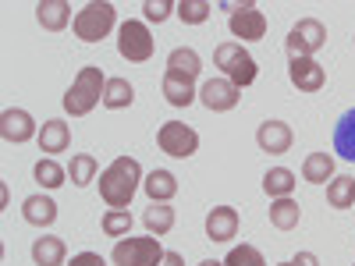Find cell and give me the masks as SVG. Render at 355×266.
<instances>
[{
  "mask_svg": "<svg viewBox=\"0 0 355 266\" xmlns=\"http://www.w3.org/2000/svg\"><path fill=\"white\" fill-rule=\"evenodd\" d=\"M142 181H146L142 163L135 157H117L107 170H100V199L110 210H128Z\"/></svg>",
  "mask_w": 355,
  "mask_h": 266,
  "instance_id": "cell-1",
  "label": "cell"
},
{
  "mask_svg": "<svg viewBox=\"0 0 355 266\" xmlns=\"http://www.w3.org/2000/svg\"><path fill=\"white\" fill-rule=\"evenodd\" d=\"M103 89H107L103 71L96 64H85V68H78V75L68 85V93H64L61 103H64V110L71 117H85V114L96 110V103H103Z\"/></svg>",
  "mask_w": 355,
  "mask_h": 266,
  "instance_id": "cell-2",
  "label": "cell"
},
{
  "mask_svg": "<svg viewBox=\"0 0 355 266\" xmlns=\"http://www.w3.org/2000/svg\"><path fill=\"white\" fill-rule=\"evenodd\" d=\"M214 64L224 71V78H227L231 85H239V89H249V85L256 82V75H259L256 57H252L242 43H220V46L214 50Z\"/></svg>",
  "mask_w": 355,
  "mask_h": 266,
  "instance_id": "cell-3",
  "label": "cell"
},
{
  "mask_svg": "<svg viewBox=\"0 0 355 266\" xmlns=\"http://www.w3.org/2000/svg\"><path fill=\"white\" fill-rule=\"evenodd\" d=\"M114 25H117V8L107 4V0H93V4H85V8L75 15V21H71L75 36H78L82 43H100V39H107V36L114 33Z\"/></svg>",
  "mask_w": 355,
  "mask_h": 266,
  "instance_id": "cell-4",
  "label": "cell"
},
{
  "mask_svg": "<svg viewBox=\"0 0 355 266\" xmlns=\"http://www.w3.org/2000/svg\"><path fill=\"white\" fill-rule=\"evenodd\" d=\"M167 256V249L160 245V238L146 234V238H117L114 252H110V263L114 266H160Z\"/></svg>",
  "mask_w": 355,
  "mask_h": 266,
  "instance_id": "cell-5",
  "label": "cell"
},
{
  "mask_svg": "<svg viewBox=\"0 0 355 266\" xmlns=\"http://www.w3.org/2000/svg\"><path fill=\"white\" fill-rule=\"evenodd\" d=\"M117 53L125 57L128 64H146L153 57V33L146 21H121L117 25Z\"/></svg>",
  "mask_w": 355,
  "mask_h": 266,
  "instance_id": "cell-6",
  "label": "cell"
},
{
  "mask_svg": "<svg viewBox=\"0 0 355 266\" xmlns=\"http://www.w3.org/2000/svg\"><path fill=\"white\" fill-rule=\"evenodd\" d=\"M327 43V28H323L320 18H299L291 25V33L284 39V50H288V61L295 57H316V50Z\"/></svg>",
  "mask_w": 355,
  "mask_h": 266,
  "instance_id": "cell-7",
  "label": "cell"
},
{
  "mask_svg": "<svg viewBox=\"0 0 355 266\" xmlns=\"http://www.w3.org/2000/svg\"><path fill=\"white\" fill-rule=\"evenodd\" d=\"M157 145H160V153H167L174 160H189L199 150V132L185 121H164L157 132Z\"/></svg>",
  "mask_w": 355,
  "mask_h": 266,
  "instance_id": "cell-8",
  "label": "cell"
},
{
  "mask_svg": "<svg viewBox=\"0 0 355 266\" xmlns=\"http://www.w3.org/2000/svg\"><path fill=\"white\" fill-rule=\"evenodd\" d=\"M224 11H231L227 28H231L234 39H242V46L245 43H259L266 36V15L256 4H224Z\"/></svg>",
  "mask_w": 355,
  "mask_h": 266,
  "instance_id": "cell-9",
  "label": "cell"
},
{
  "mask_svg": "<svg viewBox=\"0 0 355 266\" xmlns=\"http://www.w3.org/2000/svg\"><path fill=\"white\" fill-rule=\"evenodd\" d=\"M242 100V89L231 85L227 78H206L202 89H199V103L214 114H224V110H234Z\"/></svg>",
  "mask_w": 355,
  "mask_h": 266,
  "instance_id": "cell-10",
  "label": "cell"
},
{
  "mask_svg": "<svg viewBox=\"0 0 355 266\" xmlns=\"http://www.w3.org/2000/svg\"><path fill=\"white\" fill-rule=\"evenodd\" d=\"M288 82L299 93H320L327 85V71L316 57H295V61H288Z\"/></svg>",
  "mask_w": 355,
  "mask_h": 266,
  "instance_id": "cell-11",
  "label": "cell"
},
{
  "mask_svg": "<svg viewBox=\"0 0 355 266\" xmlns=\"http://www.w3.org/2000/svg\"><path fill=\"white\" fill-rule=\"evenodd\" d=\"M0 135H4V142H28V139H40V128L33 121V114L21 110V107H8L4 114H0Z\"/></svg>",
  "mask_w": 355,
  "mask_h": 266,
  "instance_id": "cell-12",
  "label": "cell"
},
{
  "mask_svg": "<svg viewBox=\"0 0 355 266\" xmlns=\"http://www.w3.org/2000/svg\"><path fill=\"white\" fill-rule=\"evenodd\" d=\"M239 227H242V220H239V210L234 206H214L210 213H206V238L210 242H231V238H239Z\"/></svg>",
  "mask_w": 355,
  "mask_h": 266,
  "instance_id": "cell-13",
  "label": "cell"
},
{
  "mask_svg": "<svg viewBox=\"0 0 355 266\" xmlns=\"http://www.w3.org/2000/svg\"><path fill=\"white\" fill-rule=\"evenodd\" d=\"M291 142H295V135H291V125H284V121H263L256 128V145L263 153H270V157L288 153Z\"/></svg>",
  "mask_w": 355,
  "mask_h": 266,
  "instance_id": "cell-14",
  "label": "cell"
},
{
  "mask_svg": "<svg viewBox=\"0 0 355 266\" xmlns=\"http://www.w3.org/2000/svg\"><path fill=\"white\" fill-rule=\"evenodd\" d=\"M36 142H40V153H46V157L68 153V145H71V128L61 121V117H50V121H43Z\"/></svg>",
  "mask_w": 355,
  "mask_h": 266,
  "instance_id": "cell-15",
  "label": "cell"
},
{
  "mask_svg": "<svg viewBox=\"0 0 355 266\" xmlns=\"http://www.w3.org/2000/svg\"><path fill=\"white\" fill-rule=\"evenodd\" d=\"M36 21L46 28V33H61V28H68L71 18V4L68 0H40L36 4Z\"/></svg>",
  "mask_w": 355,
  "mask_h": 266,
  "instance_id": "cell-16",
  "label": "cell"
},
{
  "mask_svg": "<svg viewBox=\"0 0 355 266\" xmlns=\"http://www.w3.org/2000/svg\"><path fill=\"white\" fill-rule=\"evenodd\" d=\"M21 217H25V224H33V227H50L57 220V202L50 195L36 192V195H28L21 202Z\"/></svg>",
  "mask_w": 355,
  "mask_h": 266,
  "instance_id": "cell-17",
  "label": "cell"
},
{
  "mask_svg": "<svg viewBox=\"0 0 355 266\" xmlns=\"http://www.w3.org/2000/svg\"><path fill=\"white\" fill-rule=\"evenodd\" d=\"M164 100H167L171 107H192V103L199 100L196 82H192V78H182V75L164 71Z\"/></svg>",
  "mask_w": 355,
  "mask_h": 266,
  "instance_id": "cell-18",
  "label": "cell"
},
{
  "mask_svg": "<svg viewBox=\"0 0 355 266\" xmlns=\"http://www.w3.org/2000/svg\"><path fill=\"white\" fill-rule=\"evenodd\" d=\"M68 259V245L53 234H43V238L33 242V263L36 266H64Z\"/></svg>",
  "mask_w": 355,
  "mask_h": 266,
  "instance_id": "cell-19",
  "label": "cell"
},
{
  "mask_svg": "<svg viewBox=\"0 0 355 266\" xmlns=\"http://www.w3.org/2000/svg\"><path fill=\"white\" fill-rule=\"evenodd\" d=\"M142 192L150 195V202H171L178 195V177L171 170H150L142 181Z\"/></svg>",
  "mask_w": 355,
  "mask_h": 266,
  "instance_id": "cell-20",
  "label": "cell"
},
{
  "mask_svg": "<svg viewBox=\"0 0 355 266\" xmlns=\"http://www.w3.org/2000/svg\"><path fill=\"white\" fill-rule=\"evenodd\" d=\"M167 71L196 82V78H199V71H202V61H199V53H196L192 46H174V50L167 53Z\"/></svg>",
  "mask_w": 355,
  "mask_h": 266,
  "instance_id": "cell-21",
  "label": "cell"
},
{
  "mask_svg": "<svg viewBox=\"0 0 355 266\" xmlns=\"http://www.w3.org/2000/svg\"><path fill=\"white\" fill-rule=\"evenodd\" d=\"M174 206L171 202H150V210L142 213V224H146V231L153 234V238H164V234H171L174 231Z\"/></svg>",
  "mask_w": 355,
  "mask_h": 266,
  "instance_id": "cell-22",
  "label": "cell"
},
{
  "mask_svg": "<svg viewBox=\"0 0 355 266\" xmlns=\"http://www.w3.org/2000/svg\"><path fill=\"white\" fill-rule=\"evenodd\" d=\"M334 153L355 163V107L345 110L334 125Z\"/></svg>",
  "mask_w": 355,
  "mask_h": 266,
  "instance_id": "cell-23",
  "label": "cell"
},
{
  "mask_svg": "<svg viewBox=\"0 0 355 266\" xmlns=\"http://www.w3.org/2000/svg\"><path fill=\"white\" fill-rule=\"evenodd\" d=\"M302 177L309 185H331L334 181V157L331 153H309L302 160Z\"/></svg>",
  "mask_w": 355,
  "mask_h": 266,
  "instance_id": "cell-24",
  "label": "cell"
},
{
  "mask_svg": "<svg viewBox=\"0 0 355 266\" xmlns=\"http://www.w3.org/2000/svg\"><path fill=\"white\" fill-rule=\"evenodd\" d=\"M302 220V206L295 202L291 195L288 199H270V224L277 231H295Z\"/></svg>",
  "mask_w": 355,
  "mask_h": 266,
  "instance_id": "cell-25",
  "label": "cell"
},
{
  "mask_svg": "<svg viewBox=\"0 0 355 266\" xmlns=\"http://www.w3.org/2000/svg\"><path fill=\"white\" fill-rule=\"evenodd\" d=\"M135 103V85L128 78H107V89H103V107L107 110H125Z\"/></svg>",
  "mask_w": 355,
  "mask_h": 266,
  "instance_id": "cell-26",
  "label": "cell"
},
{
  "mask_svg": "<svg viewBox=\"0 0 355 266\" xmlns=\"http://www.w3.org/2000/svg\"><path fill=\"white\" fill-rule=\"evenodd\" d=\"M295 174L288 170V167H270L263 174V192L270 195V199H288L291 192H295Z\"/></svg>",
  "mask_w": 355,
  "mask_h": 266,
  "instance_id": "cell-27",
  "label": "cell"
},
{
  "mask_svg": "<svg viewBox=\"0 0 355 266\" xmlns=\"http://www.w3.org/2000/svg\"><path fill=\"white\" fill-rule=\"evenodd\" d=\"M68 177H71V185H75V188L93 185L96 177H100V163H96V157H89V153H75V157H71V163H68Z\"/></svg>",
  "mask_w": 355,
  "mask_h": 266,
  "instance_id": "cell-28",
  "label": "cell"
},
{
  "mask_svg": "<svg viewBox=\"0 0 355 266\" xmlns=\"http://www.w3.org/2000/svg\"><path fill=\"white\" fill-rule=\"evenodd\" d=\"M327 202L334 206V210H352L355 206V177L334 174V181L327 185Z\"/></svg>",
  "mask_w": 355,
  "mask_h": 266,
  "instance_id": "cell-29",
  "label": "cell"
},
{
  "mask_svg": "<svg viewBox=\"0 0 355 266\" xmlns=\"http://www.w3.org/2000/svg\"><path fill=\"white\" fill-rule=\"evenodd\" d=\"M33 177L46 188V192H53V188H61L64 185V177H68V170L57 163L53 157H43V160H36V167H33Z\"/></svg>",
  "mask_w": 355,
  "mask_h": 266,
  "instance_id": "cell-30",
  "label": "cell"
},
{
  "mask_svg": "<svg viewBox=\"0 0 355 266\" xmlns=\"http://www.w3.org/2000/svg\"><path fill=\"white\" fill-rule=\"evenodd\" d=\"M132 224H135V217H132L128 210H107L103 220H100V227H103L107 238H128Z\"/></svg>",
  "mask_w": 355,
  "mask_h": 266,
  "instance_id": "cell-31",
  "label": "cell"
},
{
  "mask_svg": "<svg viewBox=\"0 0 355 266\" xmlns=\"http://www.w3.org/2000/svg\"><path fill=\"white\" fill-rule=\"evenodd\" d=\"M178 18H182L185 25H202L206 18L214 15V4L210 0H178Z\"/></svg>",
  "mask_w": 355,
  "mask_h": 266,
  "instance_id": "cell-32",
  "label": "cell"
},
{
  "mask_svg": "<svg viewBox=\"0 0 355 266\" xmlns=\"http://www.w3.org/2000/svg\"><path fill=\"white\" fill-rule=\"evenodd\" d=\"M224 266H266V259H263V252L256 245H234L224 256Z\"/></svg>",
  "mask_w": 355,
  "mask_h": 266,
  "instance_id": "cell-33",
  "label": "cell"
},
{
  "mask_svg": "<svg viewBox=\"0 0 355 266\" xmlns=\"http://www.w3.org/2000/svg\"><path fill=\"white\" fill-rule=\"evenodd\" d=\"M178 11V4H171V0H146L142 4V15H146V21H167L171 15Z\"/></svg>",
  "mask_w": 355,
  "mask_h": 266,
  "instance_id": "cell-34",
  "label": "cell"
},
{
  "mask_svg": "<svg viewBox=\"0 0 355 266\" xmlns=\"http://www.w3.org/2000/svg\"><path fill=\"white\" fill-rule=\"evenodd\" d=\"M71 266H107V259L100 252H78L71 256Z\"/></svg>",
  "mask_w": 355,
  "mask_h": 266,
  "instance_id": "cell-35",
  "label": "cell"
},
{
  "mask_svg": "<svg viewBox=\"0 0 355 266\" xmlns=\"http://www.w3.org/2000/svg\"><path fill=\"white\" fill-rule=\"evenodd\" d=\"M291 266H320V259H316L313 252L302 249V252H295V256H291Z\"/></svg>",
  "mask_w": 355,
  "mask_h": 266,
  "instance_id": "cell-36",
  "label": "cell"
},
{
  "mask_svg": "<svg viewBox=\"0 0 355 266\" xmlns=\"http://www.w3.org/2000/svg\"><path fill=\"white\" fill-rule=\"evenodd\" d=\"M160 266H185V256H182V252H167Z\"/></svg>",
  "mask_w": 355,
  "mask_h": 266,
  "instance_id": "cell-37",
  "label": "cell"
},
{
  "mask_svg": "<svg viewBox=\"0 0 355 266\" xmlns=\"http://www.w3.org/2000/svg\"><path fill=\"white\" fill-rule=\"evenodd\" d=\"M199 266H224V259H202Z\"/></svg>",
  "mask_w": 355,
  "mask_h": 266,
  "instance_id": "cell-38",
  "label": "cell"
},
{
  "mask_svg": "<svg viewBox=\"0 0 355 266\" xmlns=\"http://www.w3.org/2000/svg\"><path fill=\"white\" fill-rule=\"evenodd\" d=\"M277 266H291V259H288V263H277Z\"/></svg>",
  "mask_w": 355,
  "mask_h": 266,
  "instance_id": "cell-39",
  "label": "cell"
},
{
  "mask_svg": "<svg viewBox=\"0 0 355 266\" xmlns=\"http://www.w3.org/2000/svg\"><path fill=\"white\" fill-rule=\"evenodd\" d=\"M352 266H355V263H352Z\"/></svg>",
  "mask_w": 355,
  "mask_h": 266,
  "instance_id": "cell-40",
  "label": "cell"
}]
</instances>
